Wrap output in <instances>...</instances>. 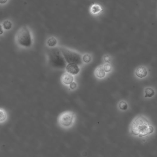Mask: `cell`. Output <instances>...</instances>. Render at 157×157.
Returning <instances> with one entry per match:
<instances>
[{
  "label": "cell",
  "mask_w": 157,
  "mask_h": 157,
  "mask_svg": "<svg viewBox=\"0 0 157 157\" xmlns=\"http://www.w3.org/2000/svg\"><path fill=\"white\" fill-rule=\"evenodd\" d=\"M129 132L132 136L145 138L153 134L155 128L146 118L140 116L136 117L132 122Z\"/></svg>",
  "instance_id": "1"
},
{
  "label": "cell",
  "mask_w": 157,
  "mask_h": 157,
  "mask_svg": "<svg viewBox=\"0 0 157 157\" xmlns=\"http://www.w3.org/2000/svg\"><path fill=\"white\" fill-rule=\"evenodd\" d=\"M16 42L19 47L23 48H29L32 47L33 39L27 27H23L18 30L16 36Z\"/></svg>",
  "instance_id": "2"
},
{
  "label": "cell",
  "mask_w": 157,
  "mask_h": 157,
  "mask_svg": "<svg viewBox=\"0 0 157 157\" xmlns=\"http://www.w3.org/2000/svg\"><path fill=\"white\" fill-rule=\"evenodd\" d=\"M49 63L55 68H64L66 65L65 60L58 48H52L49 51L48 54Z\"/></svg>",
  "instance_id": "3"
},
{
  "label": "cell",
  "mask_w": 157,
  "mask_h": 157,
  "mask_svg": "<svg viewBox=\"0 0 157 157\" xmlns=\"http://www.w3.org/2000/svg\"><path fill=\"white\" fill-rule=\"evenodd\" d=\"M58 123L62 128L68 129L71 128L75 122V115L71 112H65L59 116Z\"/></svg>",
  "instance_id": "4"
},
{
  "label": "cell",
  "mask_w": 157,
  "mask_h": 157,
  "mask_svg": "<svg viewBox=\"0 0 157 157\" xmlns=\"http://www.w3.org/2000/svg\"><path fill=\"white\" fill-rule=\"evenodd\" d=\"M60 49L65 59L68 63H74L78 65L82 64L81 56L78 53L65 48H61Z\"/></svg>",
  "instance_id": "5"
},
{
  "label": "cell",
  "mask_w": 157,
  "mask_h": 157,
  "mask_svg": "<svg viewBox=\"0 0 157 157\" xmlns=\"http://www.w3.org/2000/svg\"><path fill=\"white\" fill-rule=\"evenodd\" d=\"M88 12L93 17H99L103 14L104 8L103 6L98 3H94L89 6Z\"/></svg>",
  "instance_id": "6"
},
{
  "label": "cell",
  "mask_w": 157,
  "mask_h": 157,
  "mask_svg": "<svg viewBox=\"0 0 157 157\" xmlns=\"http://www.w3.org/2000/svg\"><path fill=\"white\" fill-rule=\"evenodd\" d=\"M66 70L69 73L72 75H77L80 69L77 64L70 63L66 67Z\"/></svg>",
  "instance_id": "7"
},
{
  "label": "cell",
  "mask_w": 157,
  "mask_h": 157,
  "mask_svg": "<svg viewBox=\"0 0 157 157\" xmlns=\"http://www.w3.org/2000/svg\"><path fill=\"white\" fill-rule=\"evenodd\" d=\"M147 73V69L144 67H143V66L137 68L136 69V71H135V74H136V76L141 78H144L146 76Z\"/></svg>",
  "instance_id": "8"
},
{
  "label": "cell",
  "mask_w": 157,
  "mask_h": 157,
  "mask_svg": "<svg viewBox=\"0 0 157 157\" xmlns=\"http://www.w3.org/2000/svg\"><path fill=\"white\" fill-rule=\"evenodd\" d=\"M61 80L65 85H70L73 81V77L69 74L65 73L62 76Z\"/></svg>",
  "instance_id": "9"
},
{
  "label": "cell",
  "mask_w": 157,
  "mask_h": 157,
  "mask_svg": "<svg viewBox=\"0 0 157 157\" xmlns=\"http://www.w3.org/2000/svg\"><path fill=\"white\" fill-rule=\"evenodd\" d=\"M46 43L47 46H49V47L54 48L57 45V40L56 38L54 37H50L48 39Z\"/></svg>",
  "instance_id": "10"
},
{
  "label": "cell",
  "mask_w": 157,
  "mask_h": 157,
  "mask_svg": "<svg viewBox=\"0 0 157 157\" xmlns=\"http://www.w3.org/2000/svg\"><path fill=\"white\" fill-rule=\"evenodd\" d=\"M7 118L6 111L4 109H0V124L4 123L7 120Z\"/></svg>",
  "instance_id": "11"
},
{
  "label": "cell",
  "mask_w": 157,
  "mask_h": 157,
  "mask_svg": "<svg viewBox=\"0 0 157 157\" xmlns=\"http://www.w3.org/2000/svg\"><path fill=\"white\" fill-rule=\"evenodd\" d=\"M105 72L102 66H100L96 71V75L99 78H102L105 76Z\"/></svg>",
  "instance_id": "12"
},
{
  "label": "cell",
  "mask_w": 157,
  "mask_h": 157,
  "mask_svg": "<svg viewBox=\"0 0 157 157\" xmlns=\"http://www.w3.org/2000/svg\"><path fill=\"white\" fill-rule=\"evenodd\" d=\"M145 98H151L155 95V90L151 88H147L145 90Z\"/></svg>",
  "instance_id": "13"
},
{
  "label": "cell",
  "mask_w": 157,
  "mask_h": 157,
  "mask_svg": "<svg viewBox=\"0 0 157 157\" xmlns=\"http://www.w3.org/2000/svg\"><path fill=\"white\" fill-rule=\"evenodd\" d=\"M3 28L6 30H10L12 27V23L9 20L4 21L2 24Z\"/></svg>",
  "instance_id": "14"
},
{
  "label": "cell",
  "mask_w": 157,
  "mask_h": 157,
  "mask_svg": "<svg viewBox=\"0 0 157 157\" xmlns=\"http://www.w3.org/2000/svg\"><path fill=\"white\" fill-rule=\"evenodd\" d=\"M119 107L121 109L124 110L127 109H128V105L125 101H122L120 102V104H119Z\"/></svg>",
  "instance_id": "15"
},
{
  "label": "cell",
  "mask_w": 157,
  "mask_h": 157,
  "mask_svg": "<svg viewBox=\"0 0 157 157\" xmlns=\"http://www.w3.org/2000/svg\"><path fill=\"white\" fill-rule=\"evenodd\" d=\"M91 57H90V55H88V54H86V55H84L83 58V61L86 63H89L91 61Z\"/></svg>",
  "instance_id": "16"
},
{
  "label": "cell",
  "mask_w": 157,
  "mask_h": 157,
  "mask_svg": "<svg viewBox=\"0 0 157 157\" xmlns=\"http://www.w3.org/2000/svg\"><path fill=\"white\" fill-rule=\"evenodd\" d=\"M103 69L106 72H109L111 71L112 67L109 63H107L104 65Z\"/></svg>",
  "instance_id": "17"
},
{
  "label": "cell",
  "mask_w": 157,
  "mask_h": 157,
  "mask_svg": "<svg viewBox=\"0 0 157 157\" xmlns=\"http://www.w3.org/2000/svg\"><path fill=\"white\" fill-rule=\"evenodd\" d=\"M77 86V85L76 83H75V82H72V83L70 84V88L71 89L74 90L76 88Z\"/></svg>",
  "instance_id": "18"
},
{
  "label": "cell",
  "mask_w": 157,
  "mask_h": 157,
  "mask_svg": "<svg viewBox=\"0 0 157 157\" xmlns=\"http://www.w3.org/2000/svg\"><path fill=\"white\" fill-rule=\"evenodd\" d=\"M104 60L106 62L109 63L111 60L110 57L109 56H108V55H106L104 57Z\"/></svg>",
  "instance_id": "19"
},
{
  "label": "cell",
  "mask_w": 157,
  "mask_h": 157,
  "mask_svg": "<svg viewBox=\"0 0 157 157\" xmlns=\"http://www.w3.org/2000/svg\"><path fill=\"white\" fill-rule=\"evenodd\" d=\"M3 29L2 26L0 25V36L3 34Z\"/></svg>",
  "instance_id": "20"
},
{
  "label": "cell",
  "mask_w": 157,
  "mask_h": 157,
  "mask_svg": "<svg viewBox=\"0 0 157 157\" xmlns=\"http://www.w3.org/2000/svg\"><path fill=\"white\" fill-rule=\"evenodd\" d=\"M8 0H0V4H4L7 2Z\"/></svg>",
  "instance_id": "21"
}]
</instances>
